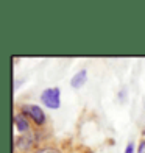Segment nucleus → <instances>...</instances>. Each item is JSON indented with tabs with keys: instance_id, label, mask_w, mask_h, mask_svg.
<instances>
[{
	"instance_id": "nucleus-2",
	"label": "nucleus",
	"mask_w": 145,
	"mask_h": 153,
	"mask_svg": "<svg viewBox=\"0 0 145 153\" xmlns=\"http://www.w3.org/2000/svg\"><path fill=\"white\" fill-rule=\"evenodd\" d=\"M22 113L27 114V116H30L31 119L34 120V123H38V125H42L45 122L44 111L41 109L39 106H36V105H24L22 106Z\"/></svg>"
},
{
	"instance_id": "nucleus-8",
	"label": "nucleus",
	"mask_w": 145,
	"mask_h": 153,
	"mask_svg": "<svg viewBox=\"0 0 145 153\" xmlns=\"http://www.w3.org/2000/svg\"><path fill=\"white\" fill-rule=\"evenodd\" d=\"M137 153H145V141H142L139 144V149H137Z\"/></svg>"
},
{
	"instance_id": "nucleus-5",
	"label": "nucleus",
	"mask_w": 145,
	"mask_h": 153,
	"mask_svg": "<svg viewBox=\"0 0 145 153\" xmlns=\"http://www.w3.org/2000/svg\"><path fill=\"white\" fill-rule=\"evenodd\" d=\"M31 144H33L31 136H30V137H28V136H24V137H19V139H17V147H19L20 150H27L28 147H31Z\"/></svg>"
},
{
	"instance_id": "nucleus-6",
	"label": "nucleus",
	"mask_w": 145,
	"mask_h": 153,
	"mask_svg": "<svg viewBox=\"0 0 145 153\" xmlns=\"http://www.w3.org/2000/svg\"><path fill=\"white\" fill-rule=\"evenodd\" d=\"M36 153H59V152L55 150V149H42V150H39Z\"/></svg>"
},
{
	"instance_id": "nucleus-3",
	"label": "nucleus",
	"mask_w": 145,
	"mask_h": 153,
	"mask_svg": "<svg viewBox=\"0 0 145 153\" xmlns=\"http://www.w3.org/2000/svg\"><path fill=\"white\" fill-rule=\"evenodd\" d=\"M86 75H87V72L86 71H80L77 75L72 78V81H70V85H72V88H80V86H83L84 85V81H86Z\"/></svg>"
},
{
	"instance_id": "nucleus-4",
	"label": "nucleus",
	"mask_w": 145,
	"mask_h": 153,
	"mask_svg": "<svg viewBox=\"0 0 145 153\" xmlns=\"http://www.w3.org/2000/svg\"><path fill=\"white\" fill-rule=\"evenodd\" d=\"M14 125L19 131H27L28 130V122L25 120V117L22 114H16L14 116Z\"/></svg>"
},
{
	"instance_id": "nucleus-7",
	"label": "nucleus",
	"mask_w": 145,
	"mask_h": 153,
	"mask_svg": "<svg viewBox=\"0 0 145 153\" xmlns=\"http://www.w3.org/2000/svg\"><path fill=\"white\" fill-rule=\"evenodd\" d=\"M125 153H134V147H133V142H129L125 149Z\"/></svg>"
},
{
	"instance_id": "nucleus-1",
	"label": "nucleus",
	"mask_w": 145,
	"mask_h": 153,
	"mask_svg": "<svg viewBox=\"0 0 145 153\" xmlns=\"http://www.w3.org/2000/svg\"><path fill=\"white\" fill-rule=\"evenodd\" d=\"M59 97H61V92L58 88H48L41 94V100H42V103L47 108L56 109V108H59V102H61Z\"/></svg>"
}]
</instances>
